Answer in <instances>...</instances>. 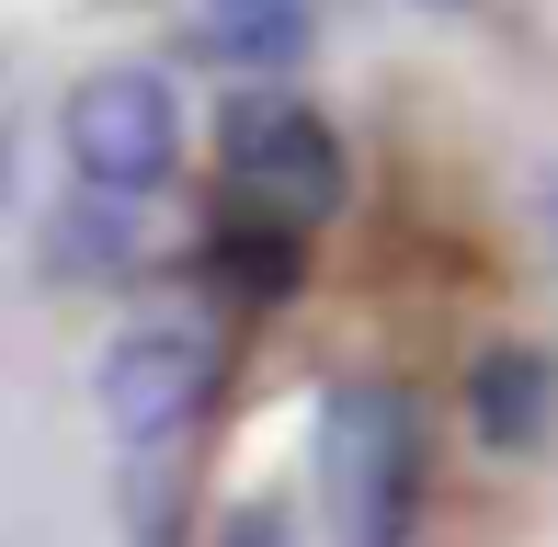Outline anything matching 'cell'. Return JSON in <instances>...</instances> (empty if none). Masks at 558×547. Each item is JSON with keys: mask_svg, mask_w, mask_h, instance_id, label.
<instances>
[{"mask_svg": "<svg viewBox=\"0 0 558 547\" xmlns=\"http://www.w3.org/2000/svg\"><path fill=\"white\" fill-rule=\"evenodd\" d=\"M217 547H296V525H286V502H240L217 525Z\"/></svg>", "mask_w": 558, "mask_h": 547, "instance_id": "obj_8", "label": "cell"}, {"mask_svg": "<svg viewBox=\"0 0 558 547\" xmlns=\"http://www.w3.org/2000/svg\"><path fill=\"white\" fill-rule=\"evenodd\" d=\"M206 388H217V342L194 331V319H137V331H114V354L92 365V400H104L114 445H194Z\"/></svg>", "mask_w": 558, "mask_h": 547, "instance_id": "obj_4", "label": "cell"}, {"mask_svg": "<svg viewBox=\"0 0 558 547\" xmlns=\"http://www.w3.org/2000/svg\"><path fill=\"white\" fill-rule=\"evenodd\" d=\"M308 479L331 513V547H411L422 513V411L399 377H331L308 434Z\"/></svg>", "mask_w": 558, "mask_h": 547, "instance_id": "obj_1", "label": "cell"}, {"mask_svg": "<svg viewBox=\"0 0 558 547\" xmlns=\"http://www.w3.org/2000/svg\"><path fill=\"white\" fill-rule=\"evenodd\" d=\"M468 434L490 457H547V434H558V342H490L468 365Z\"/></svg>", "mask_w": 558, "mask_h": 547, "instance_id": "obj_5", "label": "cell"}, {"mask_svg": "<svg viewBox=\"0 0 558 547\" xmlns=\"http://www.w3.org/2000/svg\"><path fill=\"white\" fill-rule=\"evenodd\" d=\"M228 183H240V206H263V217H286V229H319V217L353 194V160H342V137L319 126L296 92H228Z\"/></svg>", "mask_w": 558, "mask_h": 547, "instance_id": "obj_3", "label": "cell"}, {"mask_svg": "<svg viewBox=\"0 0 558 547\" xmlns=\"http://www.w3.org/2000/svg\"><path fill=\"white\" fill-rule=\"evenodd\" d=\"M536 240H547V252H558V171H547V183H536Z\"/></svg>", "mask_w": 558, "mask_h": 547, "instance_id": "obj_9", "label": "cell"}, {"mask_svg": "<svg viewBox=\"0 0 558 547\" xmlns=\"http://www.w3.org/2000/svg\"><path fill=\"white\" fill-rule=\"evenodd\" d=\"M206 263H217L228 296H251V308H286V296H296V229L263 217V206H251V229H217Z\"/></svg>", "mask_w": 558, "mask_h": 547, "instance_id": "obj_6", "label": "cell"}, {"mask_svg": "<svg viewBox=\"0 0 558 547\" xmlns=\"http://www.w3.org/2000/svg\"><path fill=\"white\" fill-rule=\"evenodd\" d=\"M319 23V0H206V58H240V69H274L296 58Z\"/></svg>", "mask_w": 558, "mask_h": 547, "instance_id": "obj_7", "label": "cell"}, {"mask_svg": "<svg viewBox=\"0 0 558 547\" xmlns=\"http://www.w3.org/2000/svg\"><path fill=\"white\" fill-rule=\"evenodd\" d=\"M58 137H69V171H81L92 194L148 206V194L171 183V160H183V92H171L160 69H92V81L69 92Z\"/></svg>", "mask_w": 558, "mask_h": 547, "instance_id": "obj_2", "label": "cell"}, {"mask_svg": "<svg viewBox=\"0 0 558 547\" xmlns=\"http://www.w3.org/2000/svg\"><path fill=\"white\" fill-rule=\"evenodd\" d=\"M445 12H468V0H445Z\"/></svg>", "mask_w": 558, "mask_h": 547, "instance_id": "obj_10", "label": "cell"}]
</instances>
